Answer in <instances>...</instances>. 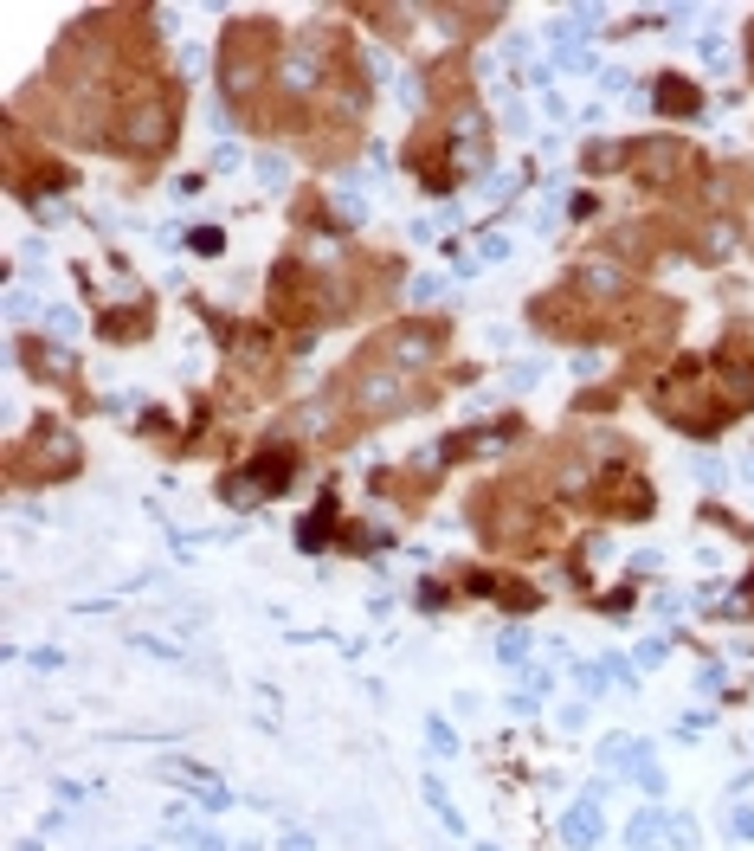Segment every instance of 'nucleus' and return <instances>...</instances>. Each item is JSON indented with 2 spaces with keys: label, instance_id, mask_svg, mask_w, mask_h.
Returning a JSON list of instances; mask_svg holds the SVG:
<instances>
[{
  "label": "nucleus",
  "instance_id": "1",
  "mask_svg": "<svg viewBox=\"0 0 754 851\" xmlns=\"http://www.w3.org/2000/svg\"><path fill=\"white\" fill-rule=\"evenodd\" d=\"M600 767H612V774H645V767H651V748L632 742V736H606V742H600Z\"/></svg>",
  "mask_w": 754,
  "mask_h": 851
},
{
  "label": "nucleus",
  "instance_id": "2",
  "mask_svg": "<svg viewBox=\"0 0 754 851\" xmlns=\"http://www.w3.org/2000/svg\"><path fill=\"white\" fill-rule=\"evenodd\" d=\"M593 838H600V800L587 794L580 806H568V813H561V845H574V851H587Z\"/></svg>",
  "mask_w": 754,
  "mask_h": 851
},
{
  "label": "nucleus",
  "instance_id": "3",
  "mask_svg": "<svg viewBox=\"0 0 754 851\" xmlns=\"http://www.w3.org/2000/svg\"><path fill=\"white\" fill-rule=\"evenodd\" d=\"M432 355H439V335H432V329H400V335H393V362H406V368H413V362H432Z\"/></svg>",
  "mask_w": 754,
  "mask_h": 851
},
{
  "label": "nucleus",
  "instance_id": "4",
  "mask_svg": "<svg viewBox=\"0 0 754 851\" xmlns=\"http://www.w3.org/2000/svg\"><path fill=\"white\" fill-rule=\"evenodd\" d=\"M580 284H587L593 297H606V291H620L626 277H620V265H600V258H593V265H580Z\"/></svg>",
  "mask_w": 754,
  "mask_h": 851
},
{
  "label": "nucleus",
  "instance_id": "5",
  "mask_svg": "<svg viewBox=\"0 0 754 851\" xmlns=\"http://www.w3.org/2000/svg\"><path fill=\"white\" fill-rule=\"evenodd\" d=\"M393 400H400V394H393V375H368V381H362V406H368V413H387Z\"/></svg>",
  "mask_w": 754,
  "mask_h": 851
},
{
  "label": "nucleus",
  "instance_id": "6",
  "mask_svg": "<svg viewBox=\"0 0 754 851\" xmlns=\"http://www.w3.org/2000/svg\"><path fill=\"white\" fill-rule=\"evenodd\" d=\"M626 838H632V851H658V838H664V813H639Z\"/></svg>",
  "mask_w": 754,
  "mask_h": 851
},
{
  "label": "nucleus",
  "instance_id": "7",
  "mask_svg": "<svg viewBox=\"0 0 754 851\" xmlns=\"http://www.w3.org/2000/svg\"><path fill=\"white\" fill-rule=\"evenodd\" d=\"M529 658V632L522 626H503V638H497V665H522Z\"/></svg>",
  "mask_w": 754,
  "mask_h": 851
},
{
  "label": "nucleus",
  "instance_id": "8",
  "mask_svg": "<svg viewBox=\"0 0 754 851\" xmlns=\"http://www.w3.org/2000/svg\"><path fill=\"white\" fill-rule=\"evenodd\" d=\"M664 838L677 851H697V819H683V813H664Z\"/></svg>",
  "mask_w": 754,
  "mask_h": 851
},
{
  "label": "nucleus",
  "instance_id": "9",
  "mask_svg": "<svg viewBox=\"0 0 754 851\" xmlns=\"http://www.w3.org/2000/svg\"><path fill=\"white\" fill-rule=\"evenodd\" d=\"M658 110H670V116H690V110H697V91H683V85H664V91H658Z\"/></svg>",
  "mask_w": 754,
  "mask_h": 851
},
{
  "label": "nucleus",
  "instance_id": "10",
  "mask_svg": "<svg viewBox=\"0 0 754 851\" xmlns=\"http://www.w3.org/2000/svg\"><path fill=\"white\" fill-rule=\"evenodd\" d=\"M426 742H432V755H458V736H451V723H426Z\"/></svg>",
  "mask_w": 754,
  "mask_h": 851
},
{
  "label": "nucleus",
  "instance_id": "11",
  "mask_svg": "<svg viewBox=\"0 0 754 851\" xmlns=\"http://www.w3.org/2000/svg\"><path fill=\"white\" fill-rule=\"evenodd\" d=\"M45 329H52L58 342H72V335H78V310H45Z\"/></svg>",
  "mask_w": 754,
  "mask_h": 851
},
{
  "label": "nucleus",
  "instance_id": "12",
  "mask_svg": "<svg viewBox=\"0 0 754 851\" xmlns=\"http://www.w3.org/2000/svg\"><path fill=\"white\" fill-rule=\"evenodd\" d=\"M587 20H593V14H568V20H555L548 33H555V45H561V39H580V33H593Z\"/></svg>",
  "mask_w": 754,
  "mask_h": 851
},
{
  "label": "nucleus",
  "instance_id": "13",
  "mask_svg": "<svg viewBox=\"0 0 754 851\" xmlns=\"http://www.w3.org/2000/svg\"><path fill=\"white\" fill-rule=\"evenodd\" d=\"M335 206H342V220H355V226L368 220V200H362V194H349V187H342V194H335Z\"/></svg>",
  "mask_w": 754,
  "mask_h": 851
},
{
  "label": "nucleus",
  "instance_id": "14",
  "mask_svg": "<svg viewBox=\"0 0 754 851\" xmlns=\"http://www.w3.org/2000/svg\"><path fill=\"white\" fill-rule=\"evenodd\" d=\"M690 471H697L703 484H722V477H729V465H722V458H709V452H703V458H690Z\"/></svg>",
  "mask_w": 754,
  "mask_h": 851
},
{
  "label": "nucleus",
  "instance_id": "15",
  "mask_svg": "<svg viewBox=\"0 0 754 851\" xmlns=\"http://www.w3.org/2000/svg\"><path fill=\"white\" fill-rule=\"evenodd\" d=\"M187 245H193V252H207V258H213V252H220V226H200V233H187Z\"/></svg>",
  "mask_w": 754,
  "mask_h": 851
},
{
  "label": "nucleus",
  "instance_id": "16",
  "mask_svg": "<svg viewBox=\"0 0 754 851\" xmlns=\"http://www.w3.org/2000/svg\"><path fill=\"white\" fill-rule=\"evenodd\" d=\"M258 181L278 187V181H284V162H278V155H258Z\"/></svg>",
  "mask_w": 754,
  "mask_h": 851
},
{
  "label": "nucleus",
  "instance_id": "17",
  "mask_svg": "<svg viewBox=\"0 0 754 851\" xmlns=\"http://www.w3.org/2000/svg\"><path fill=\"white\" fill-rule=\"evenodd\" d=\"M729 826H735V838H754V806H735V819H729Z\"/></svg>",
  "mask_w": 754,
  "mask_h": 851
},
{
  "label": "nucleus",
  "instance_id": "18",
  "mask_svg": "<svg viewBox=\"0 0 754 851\" xmlns=\"http://www.w3.org/2000/svg\"><path fill=\"white\" fill-rule=\"evenodd\" d=\"M439 297V277H413V304H432Z\"/></svg>",
  "mask_w": 754,
  "mask_h": 851
},
{
  "label": "nucleus",
  "instance_id": "19",
  "mask_svg": "<svg viewBox=\"0 0 754 851\" xmlns=\"http://www.w3.org/2000/svg\"><path fill=\"white\" fill-rule=\"evenodd\" d=\"M278 851H316V838H310V832H284V845H278Z\"/></svg>",
  "mask_w": 754,
  "mask_h": 851
},
{
  "label": "nucleus",
  "instance_id": "20",
  "mask_svg": "<svg viewBox=\"0 0 754 851\" xmlns=\"http://www.w3.org/2000/svg\"><path fill=\"white\" fill-rule=\"evenodd\" d=\"M193 851H226V838L220 832H193Z\"/></svg>",
  "mask_w": 754,
  "mask_h": 851
},
{
  "label": "nucleus",
  "instance_id": "21",
  "mask_svg": "<svg viewBox=\"0 0 754 851\" xmlns=\"http://www.w3.org/2000/svg\"><path fill=\"white\" fill-rule=\"evenodd\" d=\"M477 851H497V845H477Z\"/></svg>",
  "mask_w": 754,
  "mask_h": 851
}]
</instances>
